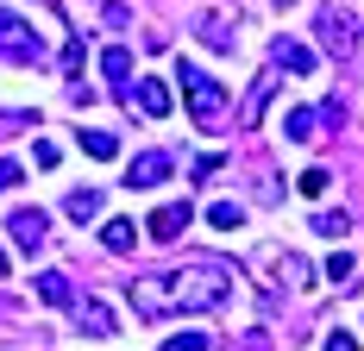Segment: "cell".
Returning <instances> with one entry per match:
<instances>
[{"mask_svg": "<svg viewBox=\"0 0 364 351\" xmlns=\"http://www.w3.org/2000/svg\"><path fill=\"white\" fill-rule=\"evenodd\" d=\"M132 94H139V107H145L151 119H164V113H170V82H139Z\"/></svg>", "mask_w": 364, "mask_h": 351, "instance_id": "obj_15", "label": "cell"}, {"mask_svg": "<svg viewBox=\"0 0 364 351\" xmlns=\"http://www.w3.org/2000/svg\"><path fill=\"white\" fill-rule=\"evenodd\" d=\"M346 276H352V257L333 251V257H327V282H333V288H346Z\"/></svg>", "mask_w": 364, "mask_h": 351, "instance_id": "obj_21", "label": "cell"}, {"mask_svg": "<svg viewBox=\"0 0 364 351\" xmlns=\"http://www.w3.org/2000/svg\"><path fill=\"white\" fill-rule=\"evenodd\" d=\"M164 351H208V333H176V339H164Z\"/></svg>", "mask_w": 364, "mask_h": 351, "instance_id": "obj_23", "label": "cell"}, {"mask_svg": "<svg viewBox=\"0 0 364 351\" xmlns=\"http://www.w3.org/2000/svg\"><path fill=\"white\" fill-rule=\"evenodd\" d=\"M6 232H13V245L26 251V257H38L44 239H50V213H44V207H19L13 220H6Z\"/></svg>", "mask_w": 364, "mask_h": 351, "instance_id": "obj_5", "label": "cell"}, {"mask_svg": "<svg viewBox=\"0 0 364 351\" xmlns=\"http://www.w3.org/2000/svg\"><path fill=\"white\" fill-rule=\"evenodd\" d=\"M314 126H339V107H289V119H283V139L289 144H308V139H321Z\"/></svg>", "mask_w": 364, "mask_h": 351, "instance_id": "obj_6", "label": "cell"}, {"mask_svg": "<svg viewBox=\"0 0 364 351\" xmlns=\"http://www.w3.org/2000/svg\"><path fill=\"white\" fill-rule=\"evenodd\" d=\"M327 351H358V339H352V333H339V326H333V333H327Z\"/></svg>", "mask_w": 364, "mask_h": 351, "instance_id": "obj_25", "label": "cell"}, {"mask_svg": "<svg viewBox=\"0 0 364 351\" xmlns=\"http://www.w3.org/2000/svg\"><path fill=\"white\" fill-rule=\"evenodd\" d=\"M208 226H214V232H239V226H245V207H239V201H214V207H208Z\"/></svg>", "mask_w": 364, "mask_h": 351, "instance_id": "obj_16", "label": "cell"}, {"mask_svg": "<svg viewBox=\"0 0 364 351\" xmlns=\"http://www.w3.org/2000/svg\"><path fill=\"white\" fill-rule=\"evenodd\" d=\"M13 182H19V163H13V157H0V195H6Z\"/></svg>", "mask_w": 364, "mask_h": 351, "instance_id": "obj_26", "label": "cell"}, {"mask_svg": "<svg viewBox=\"0 0 364 351\" xmlns=\"http://www.w3.org/2000/svg\"><path fill=\"white\" fill-rule=\"evenodd\" d=\"M70 314H75V326H82L88 339H113V308H107V301H95V295H82V301H75Z\"/></svg>", "mask_w": 364, "mask_h": 351, "instance_id": "obj_9", "label": "cell"}, {"mask_svg": "<svg viewBox=\"0 0 364 351\" xmlns=\"http://www.w3.org/2000/svg\"><path fill=\"white\" fill-rule=\"evenodd\" d=\"M270 6H295V0H270Z\"/></svg>", "mask_w": 364, "mask_h": 351, "instance_id": "obj_28", "label": "cell"}, {"mask_svg": "<svg viewBox=\"0 0 364 351\" xmlns=\"http://www.w3.org/2000/svg\"><path fill=\"white\" fill-rule=\"evenodd\" d=\"M0 276H6V251H0Z\"/></svg>", "mask_w": 364, "mask_h": 351, "instance_id": "obj_27", "label": "cell"}, {"mask_svg": "<svg viewBox=\"0 0 364 351\" xmlns=\"http://www.w3.org/2000/svg\"><path fill=\"white\" fill-rule=\"evenodd\" d=\"M38 295H44V301H50V308H75V301H82V295H75V282L63 276V270H38Z\"/></svg>", "mask_w": 364, "mask_h": 351, "instance_id": "obj_12", "label": "cell"}, {"mask_svg": "<svg viewBox=\"0 0 364 351\" xmlns=\"http://www.w3.org/2000/svg\"><path fill=\"white\" fill-rule=\"evenodd\" d=\"M101 245H107L113 257H126V251L139 245V226H132V220H107V226H101Z\"/></svg>", "mask_w": 364, "mask_h": 351, "instance_id": "obj_13", "label": "cell"}, {"mask_svg": "<svg viewBox=\"0 0 364 351\" xmlns=\"http://www.w3.org/2000/svg\"><path fill=\"white\" fill-rule=\"evenodd\" d=\"M82 151L101 157V163H113V157H119V139H113V132H82Z\"/></svg>", "mask_w": 364, "mask_h": 351, "instance_id": "obj_17", "label": "cell"}, {"mask_svg": "<svg viewBox=\"0 0 364 351\" xmlns=\"http://www.w3.org/2000/svg\"><path fill=\"white\" fill-rule=\"evenodd\" d=\"M0 63H44V38L6 6H0Z\"/></svg>", "mask_w": 364, "mask_h": 351, "instance_id": "obj_3", "label": "cell"}, {"mask_svg": "<svg viewBox=\"0 0 364 351\" xmlns=\"http://www.w3.org/2000/svg\"><path fill=\"white\" fill-rule=\"evenodd\" d=\"M327 182H333L327 170H301V182H295V188H301V195H327Z\"/></svg>", "mask_w": 364, "mask_h": 351, "instance_id": "obj_24", "label": "cell"}, {"mask_svg": "<svg viewBox=\"0 0 364 351\" xmlns=\"http://www.w3.org/2000/svg\"><path fill=\"white\" fill-rule=\"evenodd\" d=\"M270 57H277L289 75H314V50H308L301 38H277V44H270Z\"/></svg>", "mask_w": 364, "mask_h": 351, "instance_id": "obj_11", "label": "cell"}, {"mask_svg": "<svg viewBox=\"0 0 364 351\" xmlns=\"http://www.w3.org/2000/svg\"><path fill=\"white\" fill-rule=\"evenodd\" d=\"M188 226H195V207H188V201H164V207L145 220V232H151V239H164V245H170V239H182Z\"/></svg>", "mask_w": 364, "mask_h": 351, "instance_id": "obj_7", "label": "cell"}, {"mask_svg": "<svg viewBox=\"0 0 364 351\" xmlns=\"http://www.w3.org/2000/svg\"><path fill=\"white\" fill-rule=\"evenodd\" d=\"M176 82H182V101H188V113H195L201 126H214L220 113H226V88H220L208 70H195V63H176Z\"/></svg>", "mask_w": 364, "mask_h": 351, "instance_id": "obj_2", "label": "cell"}, {"mask_svg": "<svg viewBox=\"0 0 364 351\" xmlns=\"http://www.w3.org/2000/svg\"><path fill=\"white\" fill-rule=\"evenodd\" d=\"M170 151H139L132 157V170H126V188H157V182H170Z\"/></svg>", "mask_w": 364, "mask_h": 351, "instance_id": "obj_8", "label": "cell"}, {"mask_svg": "<svg viewBox=\"0 0 364 351\" xmlns=\"http://www.w3.org/2000/svg\"><path fill=\"white\" fill-rule=\"evenodd\" d=\"M314 38H321V50H327L333 63H339V57H352V44H358V32H352V13L321 6V13H314Z\"/></svg>", "mask_w": 364, "mask_h": 351, "instance_id": "obj_4", "label": "cell"}, {"mask_svg": "<svg viewBox=\"0 0 364 351\" xmlns=\"http://www.w3.org/2000/svg\"><path fill=\"white\" fill-rule=\"evenodd\" d=\"M101 70H107L113 94H119V101H132V82H126V75H132V50H126V44H113V50H101Z\"/></svg>", "mask_w": 364, "mask_h": 351, "instance_id": "obj_10", "label": "cell"}, {"mask_svg": "<svg viewBox=\"0 0 364 351\" xmlns=\"http://www.w3.org/2000/svg\"><path fill=\"white\" fill-rule=\"evenodd\" d=\"M82 57H88V50H82V32H75L70 44H63V75H82Z\"/></svg>", "mask_w": 364, "mask_h": 351, "instance_id": "obj_22", "label": "cell"}, {"mask_svg": "<svg viewBox=\"0 0 364 351\" xmlns=\"http://www.w3.org/2000/svg\"><path fill=\"white\" fill-rule=\"evenodd\" d=\"M63 213H70L75 226L95 220V213H101V188H70V195H63Z\"/></svg>", "mask_w": 364, "mask_h": 351, "instance_id": "obj_14", "label": "cell"}, {"mask_svg": "<svg viewBox=\"0 0 364 351\" xmlns=\"http://www.w3.org/2000/svg\"><path fill=\"white\" fill-rule=\"evenodd\" d=\"M201 38H208L214 50H232V26H226V19H214V13L201 19Z\"/></svg>", "mask_w": 364, "mask_h": 351, "instance_id": "obj_19", "label": "cell"}, {"mask_svg": "<svg viewBox=\"0 0 364 351\" xmlns=\"http://www.w3.org/2000/svg\"><path fill=\"white\" fill-rule=\"evenodd\" d=\"M270 264H277V276H289V282H308V264H301V257H289V251H277Z\"/></svg>", "mask_w": 364, "mask_h": 351, "instance_id": "obj_20", "label": "cell"}, {"mask_svg": "<svg viewBox=\"0 0 364 351\" xmlns=\"http://www.w3.org/2000/svg\"><path fill=\"white\" fill-rule=\"evenodd\" d=\"M314 232H327V239H346V232H352V213H314Z\"/></svg>", "mask_w": 364, "mask_h": 351, "instance_id": "obj_18", "label": "cell"}, {"mask_svg": "<svg viewBox=\"0 0 364 351\" xmlns=\"http://www.w3.org/2000/svg\"><path fill=\"white\" fill-rule=\"evenodd\" d=\"M126 295H132V308H139L145 320L214 314V308H226V295H232V276L214 270V264H182V270H157V276L126 282Z\"/></svg>", "mask_w": 364, "mask_h": 351, "instance_id": "obj_1", "label": "cell"}]
</instances>
